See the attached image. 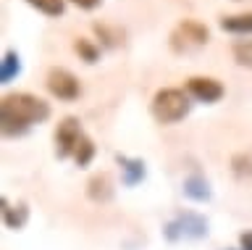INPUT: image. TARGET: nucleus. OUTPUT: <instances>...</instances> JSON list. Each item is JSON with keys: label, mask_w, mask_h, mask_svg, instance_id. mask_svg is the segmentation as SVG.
<instances>
[{"label": "nucleus", "mask_w": 252, "mask_h": 250, "mask_svg": "<svg viewBox=\"0 0 252 250\" xmlns=\"http://www.w3.org/2000/svg\"><path fill=\"white\" fill-rule=\"evenodd\" d=\"M184 195H187L189 200H194V203L210 200V184H208V179L200 177V174L187 177L184 179Z\"/></svg>", "instance_id": "9d476101"}, {"label": "nucleus", "mask_w": 252, "mask_h": 250, "mask_svg": "<svg viewBox=\"0 0 252 250\" xmlns=\"http://www.w3.org/2000/svg\"><path fill=\"white\" fill-rule=\"evenodd\" d=\"M87 187H90L87 192H90V198H92V200H108L110 195H113V190H110V177H108V174L92 177Z\"/></svg>", "instance_id": "ddd939ff"}, {"label": "nucleus", "mask_w": 252, "mask_h": 250, "mask_svg": "<svg viewBox=\"0 0 252 250\" xmlns=\"http://www.w3.org/2000/svg\"><path fill=\"white\" fill-rule=\"evenodd\" d=\"M118 166H121V182L126 187H134L145 179V161L139 158H129V155H118Z\"/></svg>", "instance_id": "6e6552de"}, {"label": "nucleus", "mask_w": 252, "mask_h": 250, "mask_svg": "<svg viewBox=\"0 0 252 250\" xmlns=\"http://www.w3.org/2000/svg\"><path fill=\"white\" fill-rule=\"evenodd\" d=\"M27 218H29V208L24 206V203H19V206L3 203V221L11 226V229H21V226L27 224Z\"/></svg>", "instance_id": "f8f14e48"}, {"label": "nucleus", "mask_w": 252, "mask_h": 250, "mask_svg": "<svg viewBox=\"0 0 252 250\" xmlns=\"http://www.w3.org/2000/svg\"><path fill=\"white\" fill-rule=\"evenodd\" d=\"M94 35L100 37V42L102 45H108V48H116V45H121L124 40H121V32L118 29H110V27H105V24H94Z\"/></svg>", "instance_id": "f3484780"}, {"label": "nucleus", "mask_w": 252, "mask_h": 250, "mask_svg": "<svg viewBox=\"0 0 252 250\" xmlns=\"http://www.w3.org/2000/svg\"><path fill=\"white\" fill-rule=\"evenodd\" d=\"M220 29L231 35H252V11L234 13V16H220Z\"/></svg>", "instance_id": "1a4fd4ad"}, {"label": "nucleus", "mask_w": 252, "mask_h": 250, "mask_svg": "<svg viewBox=\"0 0 252 250\" xmlns=\"http://www.w3.org/2000/svg\"><path fill=\"white\" fill-rule=\"evenodd\" d=\"M74 50L82 56V61H87V64H94V61L100 58V48L92 40H82V37H79V40L74 42Z\"/></svg>", "instance_id": "dca6fc26"}, {"label": "nucleus", "mask_w": 252, "mask_h": 250, "mask_svg": "<svg viewBox=\"0 0 252 250\" xmlns=\"http://www.w3.org/2000/svg\"><path fill=\"white\" fill-rule=\"evenodd\" d=\"M32 8H37L39 13H45V16L50 19H58L66 13V0H27Z\"/></svg>", "instance_id": "4468645a"}, {"label": "nucleus", "mask_w": 252, "mask_h": 250, "mask_svg": "<svg viewBox=\"0 0 252 250\" xmlns=\"http://www.w3.org/2000/svg\"><path fill=\"white\" fill-rule=\"evenodd\" d=\"M210 40V29L197 19H184L173 27V32L168 37V45L173 53H192L200 50L202 45H208Z\"/></svg>", "instance_id": "7ed1b4c3"}, {"label": "nucleus", "mask_w": 252, "mask_h": 250, "mask_svg": "<svg viewBox=\"0 0 252 250\" xmlns=\"http://www.w3.org/2000/svg\"><path fill=\"white\" fill-rule=\"evenodd\" d=\"M239 250H252V229L242 232V237H239Z\"/></svg>", "instance_id": "6ab92c4d"}, {"label": "nucleus", "mask_w": 252, "mask_h": 250, "mask_svg": "<svg viewBox=\"0 0 252 250\" xmlns=\"http://www.w3.org/2000/svg\"><path fill=\"white\" fill-rule=\"evenodd\" d=\"M234 61L239 64L242 69H252V40H242V42H236L234 48Z\"/></svg>", "instance_id": "2eb2a0df"}, {"label": "nucleus", "mask_w": 252, "mask_h": 250, "mask_svg": "<svg viewBox=\"0 0 252 250\" xmlns=\"http://www.w3.org/2000/svg\"><path fill=\"white\" fill-rule=\"evenodd\" d=\"M21 74V58L16 50H5L3 61H0V84H8L11 79Z\"/></svg>", "instance_id": "9b49d317"}, {"label": "nucleus", "mask_w": 252, "mask_h": 250, "mask_svg": "<svg viewBox=\"0 0 252 250\" xmlns=\"http://www.w3.org/2000/svg\"><path fill=\"white\" fill-rule=\"evenodd\" d=\"M71 3H76L79 8H84V11H92V8H97L102 0H71Z\"/></svg>", "instance_id": "aec40b11"}, {"label": "nucleus", "mask_w": 252, "mask_h": 250, "mask_svg": "<svg viewBox=\"0 0 252 250\" xmlns=\"http://www.w3.org/2000/svg\"><path fill=\"white\" fill-rule=\"evenodd\" d=\"M92 158H94V145H92V140L84 135V140L79 143L76 153H74V161H76V166H90Z\"/></svg>", "instance_id": "a211bd4d"}, {"label": "nucleus", "mask_w": 252, "mask_h": 250, "mask_svg": "<svg viewBox=\"0 0 252 250\" xmlns=\"http://www.w3.org/2000/svg\"><path fill=\"white\" fill-rule=\"evenodd\" d=\"M47 90H50V95L53 98H58V100H76L79 98V92H82V84H79V79L74 74L68 71V69H50L47 71Z\"/></svg>", "instance_id": "423d86ee"}, {"label": "nucleus", "mask_w": 252, "mask_h": 250, "mask_svg": "<svg viewBox=\"0 0 252 250\" xmlns=\"http://www.w3.org/2000/svg\"><path fill=\"white\" fill-rule=\"evenodd\" d=\"M82 140H84V129L79 124V119L76 116H66L58 124V129H55V155L58 158H68V155L74 158V153H76Z\"/></svg>", "instance_id": "39448f33"}, {"label": "nucleus", "mask_w": 252, "mask_h": 250, "mask_svg": "<svg viewBox=\"0 0 252 250\" xmlns=\"http://www.w3.org/2000/svg\"><path fill=\"white\" fill-rule=\"evenodd\" d=\"M165 240L171 242H179V240H200L208 234V221L194 214V211H187V214H179L176 218H171L168 224H165Z\"/></svg>", "instance_id": "20e7f679"}, {"label": "nucleus", "mask_w": 252, "mask_h": 250, "mask_svg": "<svg viewBox=\"0 0 252 250\" xmlns=\"http://www.w3.org/2000/svg\"><path fill=\"white\" fill-rule=\"evenodd\" d=\"M47 119H50V103L32 92H8L0 103V127L5 137H19Z\"/></svg>", "instance_id": "f257e3e1"}, {"label": "nucleus", "mask_w": 252, "mask_h": 250, "mask_svg": "<svg viewBox=\"0 0 252 250\" xmlns=\"http://www.w3.org/2000/svg\"><path fill=\"white\" fill-rule=\"evenodd\" d=\"M187 92L200 103H218L220 98L226 95L223 84L213 76H189L187 79Z\"/></svg>", "instance_id": "0eeeda50"}, {"label": "nucleus", "mask_w": 252, "mask_h": 250, "mask_svg": "<svg viewBox=\"0 0 252 250\" xmlns=\"http://www.w3.org/2000/svg\"><path fill=\"white\" fill-rule=\"evenodd\" d=\"M150 111H153V119L158 124H176L192 111V95L179 87L158 90L153 103H150Z\"/></svg>", "instance_id": "f03ea898"}]
</instances>
